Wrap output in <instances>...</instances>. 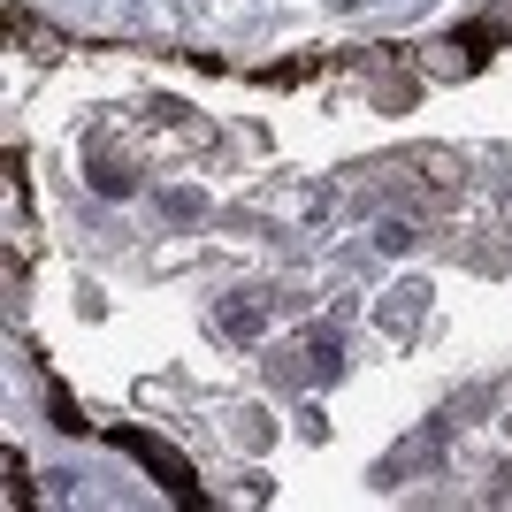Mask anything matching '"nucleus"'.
Instances as JSON below:
<instances>
[{"mask_svg": "<svg viewBox=\"0 0 512 512\" xmlns=\"http://www.w3.org/2000/svg\"><path fill=\"white\" fill-rule=\"evenodd\" d=\"M107 444L130 451V459H138L146 474H161V482H169L184 505H199V474H192V459H184V451H169L161 436H146V428H107Z\"/></svg>", "mask_w": 512, "mask_h": 512, "instance_id": "obj_1", "label": "nucleus"}, {"mask_svg": "<svg viewBox=\"0 0 512 512\" xmlns=\"http://www.w3.org/2000/svg\"><path fill=\"white\" fill-rule=\"evenodd\" d=\"M467 31H474L482 46H505V39H512V0H490V16L467 23Z\"/></svg>", "mask_w": 512, "mask_h": 512, "instance_id": "obj_2", "label": "nucleus"}, {"mask_svg": "<svg viewBox=\"0 0 512 512\" xmlns=\"http://www.w3.org/2000/svg\"><path fill=\"white\" fill-rule=\"evenodd\" d=\"M54 421H62V428H69V436H85V428H92V421H85V413H77V398H69V390H62V383H54Z\"/></svg>", "mask_w": 512, "mask_h": 512, "instance_id": "obj_3", "label": "nucleus"}, {"mask_svg": "<svg viewBox=\"0 0 512 512\" xmlns=\"http://www.w3.org/2000/svg\"><path fill=\"white\" fill-rule=\"evenodd\" d=\"M23 497H31L23 490V451H8V505H23Z\"/></svg>", "mask_w": 512, "mask_h": 512, "instance_id": "obj_4", "label": "nucleus"}]
</instances>
